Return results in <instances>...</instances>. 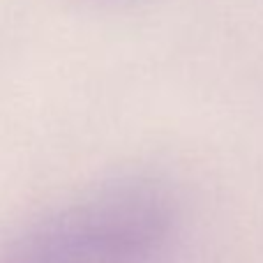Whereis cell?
Wrapping results in <instances>:
<instances>
[{
	"mask_svg": "<svg viewBox=\"0 0 263 263\" xmlns=\"http://www.w3.org/2000/svg\"><path fill=\"white\" fill-rule=\"evenodd\" d=\"M171 196L118 182L37 219L0 245V263H162L176 238Z\"/></svg>",
	"mask_w": 263,
	"mask_h": 263,
	"instance_id": "1",
	"label": "cell"
}]
</instances>
